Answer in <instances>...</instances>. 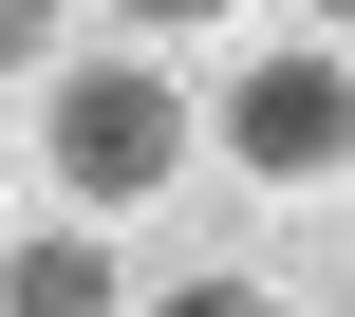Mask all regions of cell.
<instances>
[{
	"mask_svg": "<svg viewBox=\"0 0 355 317\" xmlns=\"http://www.w3.org/2000/svg\"><path fill=\"white\" fill-rule=\"evenodd\" d=\"M131 19H150V37H187V19H225V0H131Z\"/></svg>",
	"mask_w": 355,
	"mask_h": 317,
	"instance_id": "obj_6",
	"label": "cell"
},
{
	"mask_svg": "<svg viewBox=\"0 0 355 317\" xmlns=\"http://www.w3.org/2000/svg\"><path fill=\"white\" fill-rule=\"evenodd\" d=\"M0 317H150L112 280V243H75V224H19V262H0Z\"/></svg>",
	"mask_w": 355,
	"mask_h": 317,
	"instance_id": "obj_3",
	"label": "cell"
},
{
	"mask_svg": "<svg viewBox=\"0 0 355 317\" xmlns=\"http://www.w3.org/2000/svg\"><path fill=\"white\" fill-rule=\"evenodd\" d=\"M0 75H19V93L56 75V0H0Z\"/></svg>",
	"mask_w": 355,
	"mask_h": 317,
	"instance_id": "obj_4",
	"label": "cell"
},
{
	"mask_svg": "<svg viewBox=\"0 0 355 317\" xmlns=\"http://www.w3.org/2000/svg\"><path fill=\"white\" fill-rule=\"evenodd\" d=\"M318 19H337V37H355V0H318Z\"/></svg>",
	"mask_w": 355,
	"mask_h": 317,
	"instance_id": "obj_7",
	"label": "cell"
},
{
	"mask_svg": "<svg viewBox=\"0 0 355 317\" xmlns=\"http://www.w3.org/2000/svg\"><path fill=\"white\" fill-rule=\"evenodd\" d=\"M225 150H243L262 187H337L355 168V56H318V37H300V56H243V75H225Z\"/></svg>",
	"mask_w": 355,
	"mask_h": 317,
	"instance_id": "obj_2",
	"label": "cell"
},
{
	"mask_svg": "<svg viewBox=\"0 0 355 317\" xmlns=\"http://www.w3.org/2000/svg\"><path fill=\"white\" fill-rule=\"evenodd\" d=\"M150 317H281V299H262V280H168Z\"/></svg>",
	"mask_w": 355,
	"mask_h": 317,
	"instance_id": "obj_5",
	"label": "cell"
},
{
	"mask_svg": "<svg viewBox=\"0 0 355 317\" xmlns=\"http://www.w3.org/2000/svg\"><path fill=\"white\" fill-rule=\"evenodd\" d=\"M337 317H355V280H337Z\"/></svg>",
	"mask_w": 355,
	"mask_h": 317,
	"instance_id": "obj_8",
	"label": "cell"
},
{
	"mask_svg": "<svg viewBox=\"0 0 355 317\" xmlns=\"http://www.w3.org/2000/svg\"><path fill=\"white\" fill-rule=\"evenodd\" d=\"M19 131H37L56 206H150V187L187 168V93H168L150 56H75V75H37Z\"/></svg>",
	"mask_w": 355,
	"mask_h": 317,
	"instance_id": "obj_1",
	"label": "cell"
}]
</instances>
